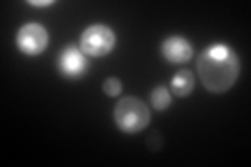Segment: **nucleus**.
Wrapping results in <instances>:
<instances>
[{
	"mask_svg": "<svg viewBox=\"0 0 251 167\" xmlns=\"http://www.w3.org/2000/svg\"><path fill=\"white\" fill-rule=\"evenodd\" d=\"M172 100H174V96H172L170 88H166V86H157V88H153L151 92V107L155 111H166Z\"/></svg>",
	"mask_w": 251,
	"mask_h": 167,
	"instance_id": "obj_8",
	"label": "nucleus"
},
{
	"mask_svg": "<svg viewBox=\"0 0 251 167\" xmlns=\"http://www.w3.org/2000/svg\"><path fill=\"white\" fill-rule=\"evenodd\" d=\"M161 144H163L161 138H159V136H153L151 140H149V150H153V153H157V150L161 148Z\"/></svg>",
	"mask_w": 251,
	"mask_h": 167,
	"instance_id": "obj_10",
	"label": "nucleus"
},
{
	"mask_svg": "<svg viewBox=\"0 0 251 167\" xmlns=\"http://www.w3.org/2000/svg\"><path fill=\"white\" fill-rule=\"evenodd\" d=\"M29 4L31 6H49V4H54V0H29Z\"/></svg>",
	"mask_w": 251,
	"mask_h": 167,
	"instance_id": "obj_11",
	"label": "nucleus"
},
{
	"mask_svg": "<svg viewBox=\"0 0 251 167\" xmlns=\"http://www.w3.org/2000/svg\"><path fill=\"white\" fill-rule=\"evenodd\" d=\"M193 90H195V75H193V71L191 69H178L176 73L172 75V82H170L172 96L186 98Z\"/></svg>",
	"mask_w": 251,
	"mask_h": 167,
	"instance_id": "obj_7",
	"label": "nucleus"
},
{
	"mask_svg": "<svg viewBox=\"0 0 251 167\" xmlns=\"http://www.w3.org/2000/svg\"><path fill=\"white\" fill-rule=\"evenodd\" d=\"M159 52L172 65H186L193 59V44L191 40H186L182 36H170L161 42Z\"/></svg>",
	"mask_w": 251,
	"mask_h": 167,
	"instance_id": "obj_6",
	"label": "nucleus"
},
{
	"mask_svg": "<svg viewBox=\"0 0 251 167\" xmlns=\"http://www.w3.org/2000/svg\"><path fill=\"white\" fill-rule=\"evenodd\" d=\"M57 69L69 82H77V79H82L88 73V57L80 50V46L69 44L57 57Z\"/></svg>",
	"mask_w": 251,
	"mask_h": 167,
	"instance_id": "obj_5",
	"label": "nucleus"
},
{
	"mask_svg": "<svg viewBox=\"0 0 251 167\" xmlns=\"http://www.w3.org/2000/svg\"><path fill=\"white\" fill-rule=\"evenodd\" d=\"M115 31L105 25V23H94V25H88L82 36H80V50L86 54V57L92 59H100L111 54L115 48Z\"/></svg>",
	"mask_w": 251,
	"mask_h": 167,
	"instance_id": "obj_3",
	"label": "nucleus"
},
{
	"mask_svg": "<svg viewBox=\"0 0 251 167\" xmlns=\"http://www.w3.org/2000/svg\"><path fill=\"white\" fill-rule=\"evenodd\" d=\"M197 75L207 92H228L241 75V59L230 46L214 44L199 54Z\"/></svg>",
	"mask_w": 251,
	"mask_h": 167,
	"instance_id": "obj_1",
	"label": "nucleus"
},
{
	"mask_svg": "<svg viewBox=\"0 0 251 167\" xmlns=\"http://www.w3.org/2000/svg\"><path fill=\"white\" fill-rule=\"evenodd\" d=\"M113 121L117 130L124 134H140L149 123H151V111L140 98L136 96H126L115 102L113 107Z\"/></svg>",
	"mask_w": 251,
	"mask_h": 167,
	"instance_id": "obj_2",
	"label": "nucleus"
},
{
	"mask_svg": "<svg viewBox=\"0 0 251 167\" xmlns=\"http://www.w3.org/2000/svg\"><path fill=\"white\" fill-rule=\"evenodd\" d=\"M103 92L107 94V96L117 98L122 94V82L117 77H107L105 82H103Z\"/></svg>",
	"mask_w": 251,
	"mask_h": 167,
	"instance_id": "obj_9",
	"label": "nucleus"
},
{
	"mask_svg": "<svg viewBox=\"0 0 251 167\" xmlns=\"http://www.w3.org/2000/svg\"><path fill=\"white\" fill-rule=\"evenodd\" d=\"M17 48L25 57H38L49 48V29L42 23H25L17 31Z\"/></svg>",
	"mask_w": 251,
	"mask_h": 167,
	"instance_id": "obj_4",
	"label": "nucleus"
}]
</instances>
